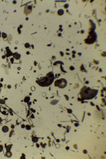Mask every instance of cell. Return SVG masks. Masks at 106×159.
Masks as SVG:
<instances>
[{
  "label": "cell",
  "instance_id": "cell-1",
  "mask_svg": "<svg viewBox=\"0 0 106 159\" xmlns=\"http://www.w3.org/2000/svg\"><path fill=\"white\" fill-rule=\"evenodd\" d=\"M97 93V91L90 89L88 88V89H83L82 91V96L84 98L90 99L92 98L93 97H95Z\"/></svg>",
  "mask_w": 106,
  "mask_h": 159
},
{
  "label": "cell",
  "instance_id": "cell-2",
  "mask_svg": "<svg viewBox=\"0 0 106 159\" xmlns=\"http://www.w3.org/2000/svg\"><path fill=\"white\" fill-rule=\"evenodd\" d=\"M54 80V75L53 74H49L44 80H40V82H38L39 85L42 86H48L52 84Z\"/></svg>",
  "mask_w": 106,
  "mask_h": 159
}]
</instances>
